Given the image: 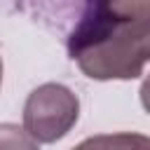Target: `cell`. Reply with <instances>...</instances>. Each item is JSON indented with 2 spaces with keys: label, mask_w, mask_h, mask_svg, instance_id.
Listing matches in <instances>:
<instances>
[{
  "label": "cell",
  "mask_w": 150,
  "mask_h": 150,
  "mask_svg": "<svg viewBox=\"0 0 150 150\" xmlns=\"http://www.w3.org/2000/svg\"><path fill=\"white\" fill-rule=\"evenodd\" d=\"M150 0H94L68 40L70 59L91 80H134L150 40Z\"/></svg>",
  "instance_id": "6da1fadb"
},
{
  "label": "cell",
  "mask_w": 150,
  "mask_h": 150,
  "mask_svg": "<svg viewBox=\"0 0 150 150\" xmlns=\"http://www.w3.org/2000/svg\"><path fill=\"white\" fill-rule=\"evenodd\" d=\"M80 117L77 96L56 82L40 84L23 105V131L35 143H54L63 138Z\"/></svg>",
  "instance_id": "7a4b0ae2"
},
{
  "label": "cell",
  "mask_w": 150,
  "mask_h": 150,
  "mask_svg": "<svg viewBox=\"0 0 150 150\" xmlns=\"http://www.w3.org/2000/svg\"><path fill=\"white\" fill-rule=\"evenodd\" d=\"M0 82H2V61H0Z\"/></svg>",
  "instance_id": "3957f363"
}]
</instances>
